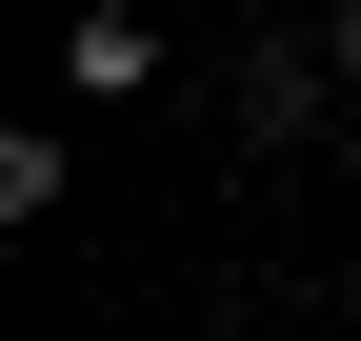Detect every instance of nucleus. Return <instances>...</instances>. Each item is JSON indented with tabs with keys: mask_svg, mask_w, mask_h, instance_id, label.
<instances>
[{
	"mask_svg": "<svg viewBox=\"0 0 361 341\" xmlns=\"http://www.w3.org/2000/svg\"><path fill=\"white\" fill-rule=\"evenodd\" d=\"M322 101H341V40H261L241 61V141H322Z\"/></svg>",
	"mask_w": 361,
	"mask_h": 341,
	"instance_id": "nucleus-1",
	"label": "nucleus"
},
{
	"mask_svg": "<svg viewBox=\"0 0 361 341\" xmlns=\"http://www.w3.org/2000/svg\"><path fill=\"white\" fill-rule=\"evenodd\" d=\"M61 80H80V101H141V80H161V40L121 20V0H80V20H61Z\"/></svg>",
	"mask_w": 361,
	"mask_h": 341,
	"instance_id": "nucleus-2",
	"label": "nucleus"
},
{
	"mask_svg": "<svg viewBox=\"0 0 361 341\" xmlns=\"http://www.w3.org/2000/svg\"><path fill=\"white\" fill-rule=\"evenodd\" d=\"M322 40H341V80H361V0H341V20H322Z\"/></svg>",
	"mask_w": 361,
	"mask_h": 341,
	"instance_id": "nucleus-3",
	"label": "nucleus"
}]
</instances>
